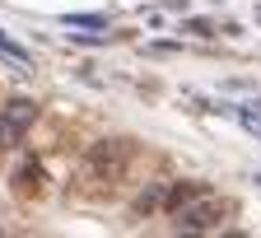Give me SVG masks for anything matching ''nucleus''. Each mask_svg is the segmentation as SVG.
I'll list each match as a JSON object with an SVG mask.
<instances>
[{
  "instance_id": "nucleus-6",
  "label": "nucleus",
  "mask_w": 261,
  "mask_h": 238,
  "mask_svg": "<svg viewBox=\"0 0 261 238\" xmlns=\"http://www.w3.org/2000/svg\"><path fill=\"white\" fill-rule=\"evenodd\" d=\"M159 201H163V182H149L136 201H130V215H154V210H159Z\"/></svg>"
},
{
  "instance_id": "nucleus-3",
  "label": "nucleus",
  "mask_w": 261,
  "mask_h": 238,
  "mask_svg": "<svg viewBox=\"0 0 261 238\" xmlns=\"http://www.w3.org/2000/svg\"><path fill=\"white\" fill-rule=\"evenodd\" d=\"M33 122H38V98L14 93L10 103L0 108V150H14L23 135L33 131Z\"/></svg>"
},
{
  "instance_id": "nucleus-9",
  "label": "nucleus",
  "mask_w": 261,
  "mask_h": 238,
  "mask_svg": "<svg viewBox=\"0 0 261 238\" xmlns=\"http://www.w3.org/2000/svg\"><path fill=\"white\" fill-rule=\"evenodd\" d=\"M182 28L187 33H201V38H215V23H205V19H187Z\"/></svg>"
},
{
  "instance_id": "nucleus-7",
  "label": "nucleus",
  "mask_w": 261,
  "mask_h": 238,
  "mask_svg": "<svg viewBox=\"0 0 261 238\" xmlns=\"http://www.w3.org/2000/svg\"><path fill=\"white\" fill-rule=\"evenodd\" d=\"M0 52H5L10 61H19V65H28V61H33V56H28V52H23V47H19L14 38H10V33H5V28H0Z\"/></svg>"
},
{
  "instance_id": "nucleus-2",
  "label": "nucleus",
  "mask_w": 261,
  "mask_h": 238,
  "mask_svg": "<svg viewBox=\"0 0 261 238\" xmlns=\"http://www.w3.org/2000/svg\"><path fill=\"white\" fill-rule=\"evenodd\" d=\"M173 215H177V229H182V233H215L228 215H233V201L201 192L196 201H187V206H182V210H173Z\"/></svg>"
},
{
  "instance_id": "nucleus-1",
  "label": "nucleus",
  "mask_w": 261,
  "mask_h": 238,
  "mask_svg": "<svg viewBox=\"0 0 261 238\" xmlns=\"http://www.w3.org/2000/svg\"><path fill=\"white\" fill-rule=\"evenodd\" d=\"M130 159H136V140H126V135H112V140H93L84 163H89V173L93 178H103V182H121L126 178V168Z\"/></svg>"
},
{
  "instance_id": "nucleus-8",
  "label": "nucleus",
  "mask_w": 261,
  "mask_h": 238,
  "mask_svg": "<svg viewBox=\"0 0 261 238\" xmlns=\"http://www.w3.org/2000/svg\"><path fill=\"white\" fill-rule=\"evenodd\" d=\"M65 23H75V28H103L108 19L103 14H65Z\"/></svg>"
},
{
  "instance_id": "nucleus-4",
  "label": "nucleus",
  "mask_w": 261,
  "mask_h": 238,
  "mask_svg": "<svg viewBox=\"0 0 261 238\" xmlns=\"http://www.w3.org/2000/svg\"><path fill=\"white\" fill-rule=\"evenodd\" d=\"M10 182H14V192H19V196H33V201L47 196V173H42V163H33V159L14 168V178H10Z\"/></svg>"
},
{
  "instance_id": "nucleus-5",
  "label": "nucleus",
  "mask_w": 261,
  "mask_h": 238,
  "mask_svg": "<svg viewBox=\"0 0 261 238\" xmlns=\"http://www.w3.org/2000/svg\"><path fill=\"white\" fill-rule=\"evenodd\" d=\"M205 192V182H196V178H182V182H168V187H163V201H159V206L163 210H182L187 206V201H196V196H201Z\"/></svg>"
}]
</instances>
